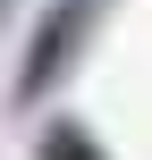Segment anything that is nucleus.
Instances as JSON below:
<instances>
[{"label": "nucleus", "mask_w": 152, "mask_h": 160, "mask_svg": "<svg viewBox=\"0 0 152 160\" xmlns=\"http://www.w3.org/2000/svg\"><path fill=\"white\" fill-rule=\"evenodd\" d=\"M102 8H110V0H51V8L34 17L25 51H17V76H8V101H17V110H42V101L68 84V68L85 59V42H93Z\"/></svg>", "instance_id": "1"}, {"label": "nucleus", "mask_w": 152, "mask_h": 160, "mask_svg": "<svg viewBox=\"0 0 152 160\" xmlns=\"http://www.w3.org/2000/svg\"><path fill=\"white\" fill-rule=\"evenodd\" d=\"M34 160H110V152H102V135H93L85 118H51V127L34 135Z\"/></svg>", "instance_id": "2"}]
</instances>
